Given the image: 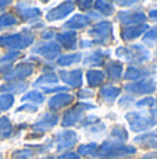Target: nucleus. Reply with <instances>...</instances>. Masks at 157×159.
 Returning a JSON list of instances; mask_svg holds the SVG:
<instances>
[{
	"instance_id": "obj_1",
	"label": "nucleus",
	"mask_w": 157,
	"mask_h": 159,
	"mask_svg": "<svg viewBox=\"0 0 157 159\" xmlns=\"http://www.w3.org/2000/svg\"><path fill=\"white\" fill-rule=\"evenodd\" d=\"M135 154L136 147L116 140H106L97 147L96 157L99 159H125Z\"/></svg>"
},
{
	"instance_id": "obj_2",
	"label": "nucleus",
	"mask_w": 157,
	"mask_h": 159,
	"mask_svg": "<svg viewBox=\"0 0 157 159\" xmlns=\"http://www.w3.org/2000/svg\"><path fill=\"white\" fill-rule=\"evenodd\" d=\"M125 119L134 133H146L157 124V107H152L147 112H128Z\"/></svg>"
},
{
	"instance_id": "obj_3",
	"label": "nucleus",
	"mask_w": 157,
	"mask_h": 159,
	"mask_svg": "<svg viewBox=\"0 0 157 159\" xmlns=\"http://www.w3.org/2000/svg\"><path fill=\"white\" fill-rule=\"evenodd\" d=\"M35 42V34L31 31V28H24L21 32H14V34H6V35L0 36V48L10 50H21L27 49L28 46Z\"/></svg>"
},
{
	"instance_id": "obj_4",
	"label": "nucleus",
	"mask_w": 157,
	"mask_h": 159,
	"mask_svg": "<svg viewBox=\"0 0 157 159\" xmlns=\"http://www.w3.org/2000/svg\"><path fill=\"white\" fill-rule=\"evenodd\" d=\"M116 56L129 63V66H141L150 60V52L143 45L120 46L116 50Z\"/></svg>"
},
{
	"instance_id": "obj_5",
	"label": "nucleus",
	"mask_w": 157,
	"mask_h": 159,
	"mask_svg": "<svg viewBox=\"0 0 157 159\" xmlns=\"http://www.w3.org/2000/svg\"><path fill=\"white\" fill-rule=\"evenodd\" d=\"M88 32L93 38L95 45H108L114 41L113 22L108 20H102V21L96 22Z\"/></svg>"
},
{
	"instance_id": "obj_6",
	"label": "nucleus",
	"mask_w": 157,
	"mask_h": 159,
	"mask_svg": "<svg viewBox=\"0 0 157 159\" xmlns=\"http://www.w3.org/2000/svg\"><path fill=\"white\" fill-rule=\"evenodd\" d=\"M79 141V135L74 130H61L54 135V143L57 152H66L71 149Z\"/></svg>"
},
{
	"instance_id": "obj_7",
	"label": "nucleus",
	"mask_w": 157,
	"mask_h": 159,
	"mask_svg": "<svg viewBox=\"0 0 157 159\" xmlns=\"http://www.w3.org/2000/svg\"><path fill=\"white\" fill-rule=\"evenodd\" d=\"M156 81L153 78H142L139 81L129 82L124 85V89L128 92V95H149L156 91Z\"/></svg>"
},
{
	"instance_id": "obj_8",
	"label": "nucleus",
	"mask_w": 157,
	"mask_h": 159,
	"mask_svg": "<svg viewBox=\"0 0 157 159\" xmlns=\"http://www.w3.org/2000/svg\"><path fill=\"white\" fill-rule=\"evenodd\" d=\"M32 53L33 55H39L42 57L47 59V60H54L60 56L61 53V46L54 41L50 42H36L35 46L32 48Z\"/></svg>"
},
{
	"instance_id": "obj_9",
	"label": "nucleus",
	"mask_w": 157,
	"mask_h": 159,
	"mask_svg": "<svg viewBox=\"0 0 157 159\" xmlns=\"http://www.w3.org/2000/svg\"><path fill=\"white\" fill-rule=\"evenodd\" d=\"M33 70H35L33 63H31V61H22V63H18L17 66H13V69H11L7 74L3 75V80L8 81V82L24 81L25 78L32 75Z\"/></svg>"
},
{
	"instance_id": "obj_10",
	"label": "nucleus",
	"mask_w": 157,
	"mask_h": 159,
	"mask_svg": "<svg viewBox=\"0 0 157 159\" xmlns=\"http://www.w3.org/2000/svg\"><path fill=\"white\" fill-rule=\"evenodd\" d=\"M58 115L54 112H46L43 113V115L40 116V117L38 119V120L35 121V123L32 124V130L33 133H36V134H45L46 131H50V130H53L56 127V124L58 123Z\"/></svg>"
},
{
	"instance_id": "obj_11",
	"label": "nucleus",
	"mask_w": 157,
	"mask_h": 159,
	"mask_svg": "<svg viewBox=\"0 0 157 159\" xmlns=\"http://www.w3.org/2000/svg\"><path fill=\"white\" fill-rule=\"evenodd\" d=\"M117 18L121 24H124L125 27H132V25H139V24H146V14L141 10V7L132 8V10H125L120 11L117 14Z\"/></svg>"
},
{
	"instance_id": "obj_12",
	"label": "nucleus",
	"mask_w": 157,
	"mask_h": 159,
	"mask_svg": "<svg viewBox=\"0 0 157 159\" xmlns=\"http://www.w3.org/2000/svg\"><path fill=\"white\" fill-rule=\"evenodd\" d=\"M75 3L74 2H63L60 4H57L56 7H52L46 13V21H58L63 20L66 17H68L70 14L74 11Z\"/></svg>"
},
{
	"instance_id": "obj_13",
	"label": "nucleus",
	"mask_w": 157,
	"mask_h": 159,
	"mask_svg": "<svg viewBox=\"0 0 157 159\" xmlns=\"http://www.w3.org/2000/svg\"><path fill=\"white\" fill-rule=\"evenodd\" d=\"M15 13L18 16V18H21L22 21L33 22V24L42 17V10L39 7H36V6L28 7L27 4H22V3H17L15 4Z\"/></svg>"
},
{
	"instance_id": "obj_14",
	"label": "nucleus",
	"mask_w": 157,
	"mask_h": 159,
	"mask_svg": "<svg viewBox=\"0 0 157 159\" xmlns=\"http://www.w3.org/2000/svg\"><path fill=\"white\" fill-rule=\"evenodd\" d=\"M58 80H63V82L66 84V87H71V88H81L83 81V75H82V70L81 69H75V70H60L58 71Z\"/></svg>"
},
{
	"instance_id": "obj_15",
	"label": "nucleus",
	"mask_w": 157,
	"mask_h": 159,
	"mask_svg": "<svg viewBox=\"0 0 157 159\" xmlns=\"http://www.w3.org/2000/svg\"><path fill=\"white\" fill-rule=\"evenodd\" d=\"M85 117V110L79 106V105H75L71 109H68L67 112H64L63 119H61V126L63 127H72L75 124L81 123L82 119Z\"/></svg>"
},
{
	"instance_id": "obj_16",
	"label": "nucleus",
	"mask_w": 157,
	"mask_h": 159,
	"mask_svg": "<svg viewBox=\"0 0 157 159\" xmlns=\"http://www.w3.org/2000/svg\"><path fill=\"white\" fill-rule=\"evenodd\" d=\"M121 93V88L117 87V85H113V84H106L100 88L99 91V98L103 103L108 105V106H113L116 103L117 98L120 96Z\"/></svg>"
},
{
	"instance_id": "obj_17",
	"label": "nucleus",
	"mask_w": 157,
	"mask_h": 159,
	"mask_svg": "<svg viewBox=\"0 0 157 159\" xmlns=\"http://www.w3.org/2000/svg\"><path fill=\"white\" fill-rule=\"evenodd\" d=\"M72 102H74V96H72L71 93L60 92V93L53 95L52 98L47 101V106H49L50 112H54V110L63 109V107L68 106V105H72Z\"/></svg>"
},
{
	"instance_id": "obj_18",
	"label": "nucleus",
	"mask_w": 157,
	"mask_h": 159,
	"mask_svg": "<svg viewBox=\"0 0 157 159\" xmlns=\"http://www.w3.org/2000/svg\"><path fill=\"white\" fill-rule=\"evenodd\" d=\"M56 39H57V43L66 48L67 50H74L78 46V36L77 32H74V31H61L57 34Z\"/></svg>"
},
{
	"instance_id": "obj_19",
	"label": "nucleus",
	"mask_w": 157,
	"mask_h": 159,
	"mask_svg": "<svg viewBox=\"0 0 157 159\" xmlns=\"http://www.w3.org/2000/svg\"><path fill=\"white\" fill-rule=\"evenodd\" d=\"M110 50H102V49H97L93 50V52L88 53L83 59V64L86 66H91V67H99L104 64V60L107 57H110Z\"/></svg>"
},
{
	"instance_id": "obj_20",
	"label": "nucleus",
	"mask_w": 157,
	"mask_h": 159,
	"mask_svg": "<svg viewBox=\"0 0 157 159\" xmlns=\"http://www.w3.org/2000/svg\"><path fill=\"white\" fill-rule=\"evenodd\" d=\"M149 30L147 24H139V25H132V27H125L121 30V39L124 42H131L134 39L139 38L143 35L146 31Z\"/></svg>"
},
{
	"instance_id": "obj_21",
	"label": "nucleus",
	"mask_w": 157,
	"mask_h": 159,
	"mask_svg": "<svg viewBox=\"0 0 157 159\" xmlns=\"http://www.w3.org/2000/svg\"><path fill=\"white\" fill-rule=\"evenodd\" d=\"M89 24H91V21L88 20L86 16H83V14H75V16H72L71 18L68 20V21L64 22L63 28L66 31H74V32H77V31L85 30Z\"/></svg>"
},
{
	"instance_id": "obj_22",
	"label": "nucleus",
	"mask_w": 157,
	"mask_h": 159,
	"mask_svg": "<svg viewBox=\"0 0 157 159\" xmlns=\"http://www.w3.org/2000/svg\"><path fill=\"white\" fill-rule=\"evenodd\" d=\"M150 75V71L149 69H146V67H141V66H128L127 70H125V73L122 74V77L124 80H127V81H139V80L142 78H147Z\"/></svg>"
},
{
	"instance_id": "obj_23",
	"label": "nucleus",
	"mask_w": 157,
	"mask_h": 159,
	"mask_svg": "<svg viewBox=\"0 0 157 159\" xmlns=\"http://www.w3.org/2000/svg\"><path fill=\"white\" fill-rule=\"evenodd\" d=\"M106 77L111 81H118V80L122 78V74H124V64L118 60L114 61H108L106 64V71H104Z\"/></svg>"
},
{
	"instance_id": "obj_24",
	"label": "nucleus",
	"mask_w": 157,
	"mask_h": 159,
	"mask_svg": "<svg viewBox=\"0 0 157 159\" xmlns=\"http://www.w3.org/2000/svg\"><path fill=\"white\" fill-rule=\"evenodd\" d=\"M136 144L145 147V148H150V149H156L157 148V131H146L143 134L135 137Z\"/></svg>"
},
{
	"instance_id": "obj_25",
	"label": "nucleus",
	"mask_w": 157,
	"mask_h": 159,
	"mask_svg": "<svg viewBox=\"0 0 157 159\" xmlns=\"http://www.w3.org/2000/svg\"><path fill=\"white\" fill-rule=\"evenodd\" d=\"M58 82V75L54 74V73H43L38 80H35L32 84L33 88H50V87H54L56 84Z\"/></svg>"
},
{
	"instance_id": "obj_26",
	"label": "nucleus",
	"mask_w": 157,
	"mask_h": 159,
	"mask_svg": "<svg viewBox=\"0 0 157 159\" xmlns=\"http://www.w3.org/2000/svg\"><path fill=\"white\" fill-rule=\"evenodd\" d=\"M28 85L24 81H13V82H7V84L0 85V92L2 93H24L27 91Z\"/></svg>"
},
{
	"instance_id": "obj_27",
	"label": "nucleus",
	"mask_w": 157,
	"mask_h": 159,
	"mask_svg": "<svg viewBox=\"0 0 157 159\" xmlns=\"http://www.w3.org/2000/svg\"><path fill=\"white\" fill-rule=\"evenodd\" d=\"M106 78V74L104 71L102 70H97V69H89L86 71V81L89 84V88H96V87H100L103 84Z\"/></svg>"
},
{
	"instance_id": "obj_28",
	"label": "nucleus",
	"mask_w": 157,
	"mask_h": 159,
	"mask_svg": "<svg viewBox=\"0 0 157 159\" xmlns=\"http://www.w3.org/2000/svg\"><path fill=\"white\" fill-rule=\"evenodd\" d=\"M82 59V53L75 52V53H66V55H60L56 59V64L61 67H68L75 63H79Z\"/></svg>"
},
{
	"instance_id": "obj_29",
	"label": "nucleus",
	"mask_w": 157,
	"mask_h": 159,
	"mask_svg": "<svg viewBox=\"0 0 157 159\" xmlns=\"http://www.w3.org/2000/svg\"><path fill=\"white\" fill-rule=\"evenodd\" d=\"M93 10L97 11L102 17H111L114 14V4L111 2L97 0V2H93Z\"/></svg>"
},
{
	"instance_id": "obj_30",
	"label": "nucleus",
	"mask_w": 157,
	"mask_h": 159,
	"mask_svg": "<svg viewBox=\"0 0 157 159\" xmlns=\"http://www.w3.org/2000/svg\"><path fill=\"white\" fill-rule=\"evenodd\" d=\"M97 147H99V144L95 143V141L86 143V144H81V145H78L77 154L79 155V157H96Z\"/></svg>"
},
{
	"instance_id": "obj_31",
	"label": "nucleus",
	"mask_w": 157,
	"mask_h": 159,
	"mask_svg": "<svg viewBox=\"0 0 157 159\" xmlns=\"http://www.w3.org/2000/svg\"><path fill=\"white\" fill-rule=\"evenodd\" d=\"M14 126L8 117H0V140L13 137Z\"/></svg>"
},
{
	"instance_id": "obj_32",
	"label": "nucleus",
	"mask_w": 157,
	"mask_h": 159,
	"mask_svg": "<svg viewBox=\"0 0 157 159\" xmlns=\"http://www.w3.org/2000/svg\"><path fill=\"white\" fill-rule=\"evenodd\" d=\"M21 101H27V102H31L32 105H39V103H43L45 102V93L40 92L38 89H32L29 92L24 93L21 98Z\"/></svg>"
},
{
	"instance_id": "obj_33",
	"label": "nucleus",
	"mask_w": 157,
	"mask_h": 159,
	"mask_svg": "<svg viewBox=\"0 0 157 159\" xmlns=\"http://www.w3.org/2000/svg\"><path fill=\"white\" fill-rule=\"evenodd\" d=\"M18 18L11 13H4L0 16V31L7 30V28H13L15 25H18Z\"/></svg>"
},
{
	"instance_id": "obj_34",
	"label": "nucleus",
	"mask_w": 157,
	"mask_h": 159,
	"mask_svg": "<svg viewBox=\"0 0 157 159\" xmlns=\"http://www.w3.org/2000/svg\"><path fill=\"white\" fill-rule=\"evenodd\" d=\"M110 135H111V140H116V141H120V143H125L128 140V131L124 126H114L110 131Z\"/></svg>"
},
{
	"instance_id": "obj_35",
	"label": "nucleus",
	"mask_w": 157,
	"mask_h": 159,
	"mask_svg": "<svg viewBox=\"0 0 157 159\" xmlns=\"http://www.w3.org/2000/svg\"><path fill=\"white\" fill-rule=\"evenodd\" d=\"M142 41H143L145 45H149V46H150V45L157 43V25H156V27L149 28V30L145 32Z\"/></svg>"
},
{
	"instance_id": "obj_36",
	"label": "nucleus",
	"mask_w": 157,
	"mask_h": 159,
	"mask_svg": "<svg viewBox=\"0 0 157 159\" xmlns=\"http://www.w3.org/2000/svg\"><path fill=\"white\" fill-rule=\"evenodd\" d=\"M33 157H35V151L31 148L18 149L11 154V159H32Z\"/></svg>"
},
{
	"instance_id": "obj_37",
	"label": "nucleus",
	"mask_w": 157,
	"mask_h": 159,
	"mask_svg": "<svg viewBox=\"0 0 157 159\" xmlns=\"http://www.w3.org/2000/svg\"><path fill=\"white\" fill-rule=\"evenodd\" d=\"M14 95L10 93H0V110H8L14 105Z\"/></svg>"
},
{
	"instance_id": "obj_38",
	"label": "nucleus",
	"mask_w": 157,
	"mask_h": 159,
	"mask_svg": "<svg viewBox=\"0 0 157 159\" xmlns=\"http://www.w3.org/2000/svg\"><path fill=\"white\" fill-rule=\"evenodd\" d=\"M134 106L138 107V109H145V107L152 109V107L155 106V98H153V96H143L142 99L136 101Z\"/></svg>"
},
{
	"instance_id": "obj_39",
	"label": "nucleus",
	"mask_w": 157,
	"mask_h": 159,
	"mask_svg": "<svg viewBox=\"0 0 157 159\" xmlns=\"http://www.w3.org/2000/svg\"><path fill=\"white\" fill-rule=\"evenodd\" d=\"M53 147V140H47V143L43 144H35V145H28V148L33 149L38 154H46V152L50 151V148Z\"/></svg>"
},
{
	"instance_id": "obj_40",
	"label": "nucleus",
	"mask_w": 157,
	"mask_h": 159,
	"mask_svg": "<svg viewBox=\"0 0 157 159\" xmlns=\"http://www.w3.org/2000/svg\"><path fill=\"white\" fill-rule=\"evenodd\" d=\"M86 133L88 134H103V133L106 131V124L103 123L102 120H99L97 123H95V124H92V126H89V127H86Z\"/></svg>"
},
{
	"instance_id": "obj_41",
	"label": "nucleus",
	"mask_w": 157,
	"mask_h": 159,
	"mask_svg": "<svg viewBox=\"0 0 157 159\" xmlns=\"http://www.w3.org/2000/svg\"><path fill=\"white\" fill-rule=\"evenodd\" d=\"M57 36V32L54 31V28H45L40 32V38L43 39V42H50Z\"/></svg>"
},
{
	"instance_id": "obj_42",
	"label": "nucleus",
	"mask_w": 157,
	"mask_h": 159,
	"mask_svg": "<svg viewBox=\"0 0 157 159\" xmlns=\"http://www.w3.org/2000/svg\"><path fill=\"white\" fill-rule=\"evenodd\" d=\"M118 105H120V107L128 109V107H131L132 105H135V98H134L132 95H124V96H121V98H120Z\"/></svg>"
},
{
	"instance_id": "obj_43",
	"label": "nucleus",
	"mask_w": 157,
	"mask_h": 159,
	"mask_svg": "<svg viewBox=\"0 0 157 159\" xmlns=\"http://www.w3.org/2000/svg\"><path fill=\"white\" fill-rule=\"evenodd\" d=\"M93 96H95V92L91 88H81L77 92V98L81 99V101H86V99H91Z\"/></svg>"
},
{
	"instance_id": "obj_44",
	"label": "nucleus",
	"mask_w": 157,
	"mask_h": 159,
	"mask_svg": "<svg viewBox=\"0 0 157 159\" xmlns=\"http://www.w3.org/2000/svg\"><path fill=\"white\" fill-rule=\"evenodd\" d=\"M17 112H28V113H35L38 112V106L32 103H27V105H22L17 109Z\"/></svg>"
},
{
	"instance_id": "obj_45",
	"label": "nucleus",
	"mask_w": 157,
	"mask_h": 159,
	"mask_svg": "<svg viewBox=\"0 0 157 159\" xmlns=\"http://www.w3.org/2000/svg\"><path fill=\"white\" fill-rule=\"evenodd\" d=\"M57 159H81V157L74 151H66V152H61L57 157Z\"/></svg>"
},
{
	"instance_id": "obj_46",
	"label": "nucleus",
	"mask_w": 157,
	"mask_h": 159,
	"mask_svg": "<svg viewBox=\"0 0 157 159\" xmlns=\"http://www.w3.org/2000/svg\"><path fill=\"white\" fill-rule=\"evenodd\" d=\"M86 17H88V20H89V21H96V22H99V21H102V18H103V17L102 16H100V14L99 13H97V11H95V10H92V11H89V13H88V16H86Z\"/></svg>"
},
{
	"instance_id": "obj_47",
	"label": "nucleus",
	"mask_w": 157,
	"mask_h": 159,
	"mask_svg": "<svg viewBox=\"0 0 157 159\" xmlns=\"http://www.w3.org/2000/svg\"><path fill=\"white\" fill-rule=\"evenodd\" d=\"M77 4L79 6V8L83 10V11L91 10V7H93V2H91V0H86V2H78Z\"/></svg>"
},
{
	"instance_id": "obj_48",
	"label": "nucleus",
	"mask_w": 157,
	"mask_h": 159,
	"mask_svg": "<svg viewBox=\"0 0 157 159\" xmlns=\"http://www.w3.org/2000/svg\"><path fill=\"white\" fill-rule=\"evenodd\" d=\"M95 46L93 41H89V39H82V41L79 42V48L81 49H89V48Z\"/></svg>"
},
{
	"instance_id": "obj_49",
	"label": "nucleus",
	"mask_w": 157,
	"mask_h": 159,
	"mask_svg": "<svg viewBox=\"0 0 157 159\" xmlns=\"http://www.w3.org/2000/svg\"><path fill=\"white\" fill-rule=\"evenodd\" d=\"M81 107H82L83 110H92V109H96V105L93 103H89V102H81V103H78Z\"/></svg>"
},
{
	"instance_id": "obj_50",
	"label": "nucleus",
	"mask_w": 157,
	"mask_h": 159,
	"mask_svg": "<svg viewBox=\"0 0 157 159\" xmlns=\"http://www.w3.org/2000/svg\"><path fill=\"white\" fill-rule=\"evenodd\" d=\"M139 2H134V0H131V2H117V4L121 6V7H128V6H135L138 4Z\"/></svg>"
},
{
	"instance_id": "obj_51",
	"label": "nucleus",
	"mask_w": 157,
	"mask_h": 159,
	"mask_svg": "<svg viewBox=\"0 0 157 159\" xmlns=\"http://www.w3.org/2000/svg\"><path fill=\"white\" fill-rule=\"evenodd\" d=\"M149 18L153 21H157V8H152L149 10Z\"/></svg>"
},
{
	"instance_id": "obj_52",
	"label": "nucleus",
	"mask_w": 157,
	"mask_h": 159,
	"mask_svg": "<svg viewBox=\"0 0 157 159\" xmlns=\"http://www.w3.org/2000/svg\"><path fill=\"white\" fill-rule=\"evenodd\" d=\"M13 3L8 2V0H3V2H0V11L2 10H6V8L8 7V6H11Z\"/></svg>"
},
{
	"instance_id": "obj_53",
	"label": "nucleus",
	"mask_w": 157,
	"mask_h": 159,
	"mask_svg": "<svg viewBox=\"0 0 157 159\" xmlns=\"http://www.w3.org/2000/svg\"><path fill=\"white\" fill-rule=\"evenodd\" d=\"M155 158H157V151L150 152V154H145L143 157H142V159H155Z\"/></svg>"
},
{
	"instance_id": "obj_54",
	"label": "nucleus",
	"mask_w": 157,
	"mask_h": 159,
	"mask_svg": "<svg viewBox=\"0 0 157 159\" xmlns=\"http://www.w3.org/2000/svg\"><path fill=\"white\" fill-rule=\"evenodd\" d=\"M42 159H57V157H54V155H47V157H45Z\"/></svg>"
},
{
	"instance_id": "obj_55",
	"label": "nucleus",
	"mask_w": 157,
	"mask_h": 159,
	"mask_svg": "<svg viewBox=\"0 0 157 159\" xmlns=\"http://www.w3.org/2000/svg\"><path fill=\"white\" fill-rule=\"evenodd\" d=\"M155 105L157 106V98H155Z\"/></svg>"
},
{
	"instance_id": "obj_56",
	"label": "nucleus",
	"mask_w": 157,
	"mask_h": 159,
	"mask_svg": "<svg viewBox=\"0 0 157 159\" xmlns=\"http://www.w3.org/2000/svg\"><path fill=\"white\" fill-rule=\"evenodd\" d=\"M0 159H3V155H2V152H0Z\"/></svg>"
}]
</instances>
